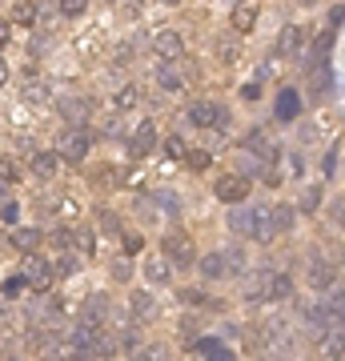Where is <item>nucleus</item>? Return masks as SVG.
I'll use <instances>...</instances> for the list:
<instances>
[{"label":"nucleus","instance_id":"bb28decb","mask_svg":"<svg viewBox=\"0 0 345 361\" xmlns=\"http://www.w3.org/2000/svg\"><path fill=\"white\" fill-rule=\"evenodd\" d=\"M113 101H116V109H137V101H141V89H137V85H121Z\"/></svg>","mask_w":345,"mask_h":361},{"label":"nucleus","instance_id":"f704fd0d","mask_svg":"<svg viewBox=\"0 0 345 361\" xmlns=\"http://www.w3.org/2000/svg\"><path fill=\"white\" fill-rule=\"evenodd\" d=\"M113 277H116V281H133V265H128V257H116L113 261Z\"/></svg>","mask_w":345,"mask_h":361},{"label":"nucleus","instance_id":"c756f323","mask_svg":"<svg viewBox=\"0 0 345 361\" xmlns=\"http://www.w3.org/2000/svg\"><path fill=\"white\" fill-rule=\"evenodd\" d=\"M73 245H77V253H85V257H89L92 249V229H85V225H80V229H73Z\"/></svg>","mask_w":345,"mask_h":361},{"label":"nucleus","instance_id":"49530a36","mask_svg":"<svg viewBox=\"0 0 345 361\" xmlns=\"http://www.w3.org/2000/svg\"><path fill=\"white\" fill-rule=\"evenodd\" d=\"M165 4H181V0H165Z\"/></svg>","mask_w":345,"mask_h":361},{"label":"nucleus","instance_id":"412c9836","mask_svg":"<svg viewBox=\"0 0 345 361\" xmlns=\"http://www.w3.org/2000/svg\"><path fill=\"white\" fill-rule=\"evenodd\" d=\"M8 241H13V249H20V253L28 257V253H37V245L44 241V237H40V229H13Z\"/></svg>","mask_w":345,"mask_h":361},{"label":"nucleus","instance_id":"a18cd8bd","mask_svg":"<svg viewBox=\"0 0 345 361\" xmlns=\"http://www.w3.org/2000/svg\"><path fill=\"white\" fill-rule=\"evenodd\" d=\"M8 80V65H4V56H0V85Z\"/></svg>","mask_w":345,"mask_h":361},{"label":"nucleus","instance_id":"4c0bfd02","mask_svg":"<svg viewBox=\"0 0 345 361\" xmlns=\"http://www.w3.org/2000/svg\"><path fill=\"white\" fill-rule=\"evenodd\" d=\"M225 265H229V273H241L245 269V253L241 249H229V253H225Z\"/></svg>","mask_w":345,"mask_h":361},{"label":"nucleus","instance_id":"20e7f679","mask_svg":"<svg viewBox=\"0 0 345 361\" xmlns=\"http://www.w3.org/2000/svg\"><path fill=\"white\" fill-rule=\"evenodd\" d=\"M161 253H165L173 265H181V269L197 265V249H193V241L185 237V233H169L165 241H161Z\"/></svg>","mask_w":345,"mask_h":361},{"label":"nucleus","instance_id":"58836bf2","mask_svg":"<svg viewBox=\"0 0 345 361\" xmlns=\"http://www.w3.org/2000/svg\"><path fill=\"white\" fill-rule=\"evenodd\" d=\"M329 221L333 225H345V197H337V201L329 205Z\"/></svg>","mask_w":345,"mask_h":361},{"label":"nucleus","instance_id":"6e6552de","mask_svg":"<svg viewBox=\"0 0 345 361\" xmlns=\"http://www.w3.org/2000/svg\"><path fill=\"white\" fill-rule=\"evenodd\" d=\"M305 281L313 285V289H333V281H337V265H329V261H321L317 253H313L309 265H305Z\"/></svg>","mask_w":345,"mask_h":361},{"label":"nucleus","instance_id":"cd10ccee","mask_svg":"<svg viewBox=\"0 0 345 361\" xmlns=\"http://www.w3.org/2000/svg\"><path fill=\"white\" fill-rule=\"evenodd\" d=\"M20 97H25V101L28 104H32V101H49V85H44V80H28V85H25V89H20Z\"/></svg>","mask_w":345,"mask_h":361},{"label":"nucleus","instance_id":"9b49d317","mask_svg":"<svg viewBox=\"0 0 345 361\" xmlns=\"http://www.w3.org/2000/svg\"><path fill=\"white\" fill-rule=\"evenodd\" d=\"M153 145H157V121L145 116L141 125L133 129V137H128V149H133L137 157H145V153H153Z\"/></svg>","mask_w":345,"mask_h":361},{"label":"nucleus","instance_id":"2f4dec72","mask_svg":"<svg viewBox=\"0 0 345 361\" xmlns=\"http://www.w3.org/2000/svg\"><path fill=\"white\" fill-rule=\"evenodd\" d=\"M13 180H16V165L8 161V157H0V193H4Z\"/></svg>","mask_w":345,"mask_h":361},{"label":"nucleus","instance_id":"c85d7f7f","mask_svg":"<svg viewBox=\"0 0 345 361\" xmlns=\"http://www.w3.org/2000/svg\"><path fill=\"white\" fill-rule=\"evenodd\" d=\"M97 225H101L104 233H116V237L125 233V229H121V221H116V213H113V209H97Z\"/></svg>","mask_w":345,"mask_h":361},{"label":"nucleus","instance_id":"1a4fd4ad","mask_svg":"<svg viewBox=\"0 0 345 361\" xmlns=\"http://www.w3.org/2000/svg\"><path fill=\"white\" fill-rule=\"evenodd\" d=\"M213 193H217V201H225V205H241L245 197H249V180L245 177H221L217 185H213Z\"/></svg>","mask_w":345,"mask_h":361},{"label":"nucleus","instance_id":"c03bdc74","mask_svg":"<svg viewBox=\"0 0 345 361\" xmlns=\"http://www.w3.org/2000/svg\"><path fill=\"white\" fill-rule=\"evenodd\" d=\"M0 217H4V221H16V205H13V201H8V205L0 209Z\"/></svg>","mask_w":345,"mask_h":361},{"label":"nucleus","instance_id":"39448f33","mask_svg":"<svg viewBox=\"0 0 345 361\" xmlns=\"http://www.w3.org/2000/svg\"><path fill=\"white\" fill-rule=\"evenodd\" d=\"M181 52H185L181 32H173V28H157L153 32V56L157 61H161V65H173V61H181Z\"/></svg>","mask_w":345,"mask_h":361},{"label":"nucleus","instance_id":"f3484780","mask_svg":"<svg viewBox=\"0 0 345 361\" xmlns=\"http://www.w3.org/2000/svg\"><path fill=\"white\" fill-rule=\"evenodd\" d=\"M229 20H233V28H237L241 37H245V32H253V28H257V0H241V4L233 8Z\"/></svg>","mask_w":345,"mask_h":361},{"label":"nucleus","instance_id":"9d476101","mask_svg":"<svg viewBox=\"0 0 345 361\" xmlns=\"http://www.w3.org/2000/svg\"><path fill=\"white\" fill-rule=\"evenodd\" d=\"M297 52H305V28L289 20L282 28V37H277V56H297Z\"/></svg>","mask_w":345,"mask_h":361},{"label":"nucleus","instance_id":"4468645a","mask_svg":"<svg viewBox=\"0 0 345 361\" xmlns=\"http://www.w3.org/2000/svg\"><path fill=\"white\" fill-rule=\"evenodd\" d=\"M145 277H149V281H153V285H169V281H173V261H169L165 257V253H153V257H149V261H145Z\"/></svg>","mask_w":345,"mask_h":361},{"label":"nucleus","instance_id":"7c9ffc66","mask_svg":"<svg viewBox=\"0 0 345 361\" xmlns=\"http://www.w3.org/2000/svg\"><path fill=\"white\" fill-rule=\"evenodd\" d=\"M116 349H121V345H116V337H97V345H92V353H97V357H113V353H116Z\"/></svg>","mask_w":345,"mask_h":361},{"label":"nucleus","instance_id":"aec40b11","mask_svg":"<svg viewBox=\"0 0 345 361\" xmlns=\"http://www.w3.org/2000/svg\"><path fill=\"white\" fill-rule=\"evenodd\" d=\"M8 20H13V25H37L40 20V8H37V0H16L13 4V13H8Z\"/></svg>","mask_w":345,"mask_h":361},{"label":"nucleus","instance_id":"6ab92c4d","mask_svg":"<svg viewBox=\"0 0 345 361\" xmlns=\"http://www.w3.org/2000/svg\"><path fill=\"white\" fill-rule=\"evenodd\" d=\"M128 310H133V317H137V322H153V317H157L153 293H145V289H133V301H128Z\"/></svg>","mask_w":345,"mask_h":361},{"label":"nucleus","instance_id":"de8ad7c7","mask_svg":"<svg viewBox=\"0 0 345 361\" xmlns=\"http://www.w3.org/2000/svg\"><path fill=\"white\" fill-rule=\"evenodd\" d=\"M301 4H313V0H301Z\"/></svg>","mask_w":345,"mask_h":361},{"label":"nucleus","instance_id":"0eeeda50","mask_svg":"<svg viewBox=\"0 0 345 361\" xmlns=\"http://www.w3.org/2000/svg\"><path fill=\"white\" fill-rule=\"evenodd\" d=\"M20 277H25L28 289L44 293V289L52 285V265H49L44 257H32V253H28V257H25V269H20Z\"/></svg>","mask_w":345,"mask_h":361},{"label":"nucleus","instance_id":"e433bc0d","mask_svg":"<svg viewBox=\"0 0 345 361\" xmlns=\"http://www.w3.org/2000/svg\"><path fill=\"white\" fill-rule=\"evenodd\" d=\"M85 8H89V0H61V13L64 16H80Z\"/></svg>","mask_w":345,"mask_h":361},{"label":"nucleus","instance_id":"72a5a7b5","mask_svg":"<svg viewBox=\"0 0 345 361\" xmlns=\"http://www.w3.org/2000/svg\"><path fill=\"white\" fill-rule=\"evenodd\" d=\"M128 361H161V349H157V345H141V349H133V353H128Z\"/></svg>","mask_w":345,"mask_h":361},{"label":"nucleus","instance_id":"c9c22d12","mask_svg":"<svg viewBox=\"0 0 345 361\" xmlns=\"http://www.w3.org/2000/svg\"><path fill=\"white\" fill-rule=\"evenodd\" d=\"M185 161H189V169H209V153H205V149H189Z\"/></svg>","mask_w":345,"mask_h":361},{"label":"nucleus","instance_id":"473e14b6","mask_svg":"<svg viewBox=\"0 0 345 361\" xmlns=\"http://www.w3.org/2000/svg\"><path fill=\"white\" fill-rule=\"evenodd\" d=\"M121 241H125V257H133V253H141L145 249L141 233H121Z\"/></svg>","mask_w":345,"mask_h":361},{"label":"nucleus","instance_id":"ea45409f","mask_svg":"<svg viewBox=\"0 0 345 361\" xmlns=\"http://www.w3.org/2000/svg\"><path fill=\"white\" fill-rule=\"evenodd\" d=\"M165 153L169 157H185V141H181V137H165Z\"/></svg>","mask_w":345,"mask_h":361},{"label":"nucleus","instance_id":"f8f14e48","mask_svg":"<svg viewBox=\"0 0 345 361\" xmlns=\"http://www.w3.org/2000/svg\"><path fill=\"white\" fill-rule=\"evenodd\" d=\"M28 169H32V177L37 180H52L56 177V169H61V157L49 153V149H40V153L28 157Z\"/></svg>","mask_w":345,"mask_h":361},{"label":"nucleus","instance_id":"37998d69","mask_svg":"<svg viewBox=\"0 0 345 361\" xmlns=\"http://www.w3.org/2000/svg\"><path fill=\"white\" fill-rule=\"evenodd\" d=\"M8 37H13V20H4V16H0V49L8 44Z\"/></svg>","mask_w":345,"mask_h":361},{"label":"nucleus","instance_id":"7ed1b4c3","mask_svg":"<svg viewBox=\"0 0 345 361\" xmlns=\"http://www.w3.org/2000/svg\"><path fill=\"white\" fill-rule=\"evenodd\" d=\"M241 297L245 301H273V269H261V273H245L241 277Z\"/></svg>","mask_w":345,"mask_h":361},{"label":"nucleus","instance_id":"a211bd4d","mask_svg":"<svg viewBox=\"0 0 345 361\" xmlns=\"http://www.w3.org/2000/svg\"><path fill=\"white\" fill-rule=\"evenodd\" d=\"M293 221H297V209L293 205L269 209V229H273V237H285V233L293 229Z\"/></svg>","mask_w":345,"mask_h":361},{"label":"nucleus","instance_id":"5701e85b","mask_svg":"<svg viewBox=\"0 0 345 361\" xmlns=\"http://www.w3.org/2000/svg\"><path fill=\"white\" fill-rule=\"evenodd\" d=\"M297 113H301V97H297L293 89H285L282 97H277V121H293Z\"/></svg>","mask_w":345,"mask_h":361},{"label":"nucleus","instance_id":"4be33fe9","mask_svg":"<svg viewBox=\"0 0 345 361\" xmlns=\"http://www.w3.org/2000/svg\"><path fill=\"white\" fill-rule=\"evenodd\" d=\"M157 89H161V92H181V89H185V77H181L173 65H161V68H157Z\"/></svg>","mask_w":345,"mask_h":361},{"label":"nucleus","instance_id":"b1692460","mask_svg":"<svg viewBox=\"0 0 345 361\" xmlns=\"http://www.w3.org/2000/svg\"><path fill=\"white\" fill-rule=\"evenodd\" d=\"M104 317H109V301H104V297H92L89 310L80 313V322H89V325H101Z\"/></svg>","mask_w":345,"mask_h":361},{"label":"nucleus","instance_id":"f257e3e1","mask_svg":"<svg viewBox=\"0 0 345 361\" xmlns=\"http://www.w3.org/2000/svg\"><path fill=\"white\" fill-rule=\"evenodd\" d=\"M229 229L237 233V237L273 241V229H269V209H233V213H229Z\"/></svg>","mask_w":345,"mask_h":361},{"label":"nucleus","instance_id":"393cba45","mask_svg":"<svg viewBox=\"0 0 345 361\" xmlns=\"http://www.w3.org/2000/svg\"><path fill=\"white\" fill-rule=\"evenodd\" d=\"M313 253H317L321 261H329V265H337V269H341V261H345V249L337 245V241H321V245L313 249Z\"/></svg>","mask_w":345,"mask_h":361},{"label":"nucleus","instance_id":"2eb2a0df","mask_svg":"<svg viewBox=\"0 0 345 361\" xmlns=\"http://www.w3.org/2000/svg\"><path fill=\"white\" fill-rule=\"evenodd\" d=\"M197 273H201V281H221V277H229L225 253H205V257L197 261Z\"/></svg>","mask_w":345,"mask_h":361},{"label":"nucleus","instance_id":"a878e982","mask_svg":"<svg viewBox=\"0 0 345 361\" xmlns=\"http://www.w3.org/2000/svg\"><path fill=\"white\" fill-rule=\"evenodd\" d=\"M293 297V277L289 273H273V301H289Z\"/></svg>","mask_w":345,"mask_h":361},{"label":"nucleus","instance_id":"dca6fc26","mask_svg":"<svg viewBox=\"0 0 345 361\" xmlns=\"http://www.w3.org/2000/svg\"><path fill=\"white\" fill-rule=\"evenodd\" d=\"M92 113V101L89 97H68V101H61V116L68 121V125H85Z\"/></svg>","mask_w":345,"mask_h":361},{"label":"nucleus","instance_id":"ddd939ff","mask_svg":"<svg viewBox=\"0 0 345 361\" xmlns=\"http://www.w3.org/2000/svg\"><path fill=\"white\" fill-rule=\"evenodd\" d=\"M321 353L325 357H341L345 353V322H329L321 334Z\"/></svg>","mask_w":345,"mask_h":361},{"label":"nucleus","instance_id":"a19ab883","mask_svg":"<svg viewBox=\"0 0 345 361\" xmlns=\"http://www.w3.org/2000/svg\"><path fill=\"white\" fill-rule=\"evenodd\" d=\"M329 313H333V322H345V293H337V297H333Z\"/></svg>","mask_w":345,"mask_h":361},{"label":"nucleus","instance_id":"79ce46f5","mask_svg":"<svg viewBox=\"0 0 345 361\" xmlns=\"http://www.w3.org/2000/svg\"><path fill=\"white\" fill-rule=\"evenodd\" d=\"M317 189H305V197H301V209H305V213H313V209H317Z\"/></svg>","mask_w":345,"mask_h":361},{"label":"nucleus","instance_id":"f03ea898","mask_svg":"<svg viewBox=\"0 0 345 361\" xmlns=\"http://www.w3.org/2000/svg\"><path fill=\"white\" fill-rule=\"evenodd\" d=\"M225 109L221 104H213V101H197V104H189L185 109V121L189 125H197V129H229V121H225Z\"/></svg>","mask_w":345,"mask_h":361},{"label":"nucleus","instance_id":"423d86ee","mask_svg":"<svg viewBox=\"0 0 345 361\" xmlns=\"http://www.w3.org/2000/svg\"><path fill=\"white\" fill-rule=\"evenodd\" d=\"M56 157H61V161H68V165L85 161V157H89V133H80V129L61 133V141H56Z\"/></svg>","mask_w":345,"mask_h":361}]
</instances>
